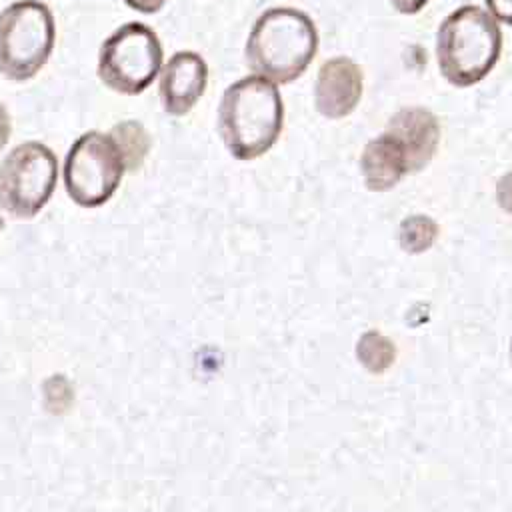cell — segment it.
I'll use <instances>...</instances> for the list:
<instances>
[{"label": "cell", "mask_w": 512, "mask_h": 512, "mask_svg": "<svg viewBox=\"0 0 512 512\" xmlns=\"http://www.w3.org/2000/svg\"><path fill=\"white\" fill-rule=\"evenodd\" d=\"M496 200L500 208L508 214H512V172H506L496 186Z\"/></svg>", "instance_id": "15"}, {"label": "cell", "mask_w": 512, "mask_h": 512, "mask_svg": "<svg viewBox=\"0 0 512 512\" xmlns=\"http://www.w3.org/2000/svg\"><path fill=\"white\" fill-rule=\"evenodd\" d=\"M56 182V154L36 140L18 144L0 164V208L16 218H34L52 198Z\"/></svg>", "instance_id": "7"}, {"label": "cell", "mask_w": 512, "mask_h": 512, "mask_svg": "<svg viewBox=\"0 0 512 512\" xmlns=\"http://www.w3.org/2000/svg\"><path fill=\"white\" fill-rule=\"evenodd\" d=\"M110 136L114 138V142L122 154L126 170H130V172L138 170L150 152V134L144 128V124L136 122V120L118 122L110 130Z\"/></svg>", "instance_id": "12"}, {"label": "cell", "mask_w": 512, "mask_h": 512, "mask_svg": "<svg viewBox=\"0 0 512 512\" xmlns=\"http://www.w3.org/2000/svg\"><path fill=\"white\" fill-rule=\"evenodd\" d=\"M360 170L368 190L384 192L394 188L406 174H410V164L400 142L384 130L364 146Z\"/></svg>", "instance_id": "11"}, {"label": "cell", "mask_w": 512, "mask_h": 512, "mask_svg": "<svg viewBox=\"0 0 512 512\" xmlns=\"http://www.w3.org/2000/svg\"><path fill=\"white\" fill-rule=\"evenodd\" d=\"M316 50L318 30L312 18L298 8L274 6L252 24L244 54L252 74L278 86L300 78Z\"/></svg>", "instance_id": "2"}, {"label": "cell", "mask_w": 512, "mask_h": 512, "mask_svg": "<svg viewBox=\"0 0 512 512\" xmlns=\"http://www.w3.org/2000/svg\"><path fill=\"white\" fill-rule=\"evenodd\" d=\"M164 52L156 32L142 22H126L100 46L98 78L110 90L136 96L160 74Z\"/></svg>", "instance_id": "5"}, {"label": "cell", "mask_w": 512, "mask_h": 512, "mask_svg": "<svg viewBox=\"0 0 512 512\" xmlns=\"http://www.w3.org/2000/svg\"><path fill=\"white\" fill-rule=\"evenodd\" d=\"M56 42L52 10L40 0H16L0 12V74L12 82L34 78Z\"/></svg>", "instance_id": "4"}, {"label": "cell", "mask_w": 512, "mask_h": 512, "mask_svg": "<svg viewBox=\"0 0 512 512\" xmlns=\"http://www.w3.org/2000/svg\"><path fill=\"white\" fill-rule=\"evenodd\" d=\"M364 78L360 66L348 56L328 58L316 76L314 104L330 120L348 116L360 102Z\"/></svg>", "instance_id": "9"}, {"label": "cell", "mask_w": 512, "mask_h": 512, "mask_svg": "<svg viewBox=\"0 0 512 512\" xmlns=\"http://www.w3.org/2000/svg\"><path fill=\"white\" fill-rule=\"evenodd\" d=\"M284 124V102L278 86L250 74L232 82L218 106V134L224 148L242 162L266 154Z\"/></svg>", "instance_id": "1"}, {"label": "cell", "mask_w": 512, "mask_h": 512, "mask_svg": "<svg viewBox=\"0 0 512 512\" xmlns=\"http://www.w3.org/2000/svg\"><path fill=\"white\" fill-rule=\"evenodd\" d=\"M10 134H12V120L6 106L0 102V150L8 144Z\"/></svg>", "instance_id": "19"}, {"label": "cell", "mask_w": 512, "mask_h": 512, "mask_svg": "<svg viewBox=\"0 0 512 512\" xmlns=\"http://www.w3.org/2000/svg\"><path fill=\"white\" fill-rule=\"evenodd\" d=\"M386 132H390L404 148L410 172L422 170L438 152L440 124L428 108L408 106L398 110L390 118Z\"/></svg>", "instance_id": "10"}, {"label": "cell", "mask_w": 512, "mask_h": 512, "mask_svg": "<svg viewBox=\"0 0 512 512\" xmlns=\"http://www.w3.org/2000/svg\"><path fill=\"white\" fill-rule=\"evenodd\" d=\"M208 84V64L192 50L176 52L160 70L158 94L166 114L186 116L202 98Z\"/></svg>", "instance_id": "8"}, {"label": "cell", "mask_w": 512, "mask_h": 512, "mask_svg": "<svg viewBox=\"0 0 512 512\" xmlns=\"http://www.w3.org/2000/svg\"><path fill=\"white\" fill-rule=\"evenodd\" d=\"M486 6L496 20L512 26V0H486Z\"/></svg>", "instance_id": "16"}, {"label": "cell", "mask_w": 512, "mask_h": 512, "mask_svg": "<svg viewBox=\"0 0 512 512\" xmlns=\"http://www.w3.org/2000/svg\"><path fill=\"white\" fill-rule=\"evenodd\" d=\"M126 172L114 138L98 130L84 132L70 146L64 160V186L70 200L82 208L106 204Z\"/></svg>", "instance_id": "6"}, {"label": "cell", "mask_w": 512, "mask_h": 512, "mask_svg": "<svg viewBox=\"0 0 512 512\" xmlns=\"http://www.w3.org/2000/svg\"><path fill=\"white\" fill-rule=\"evenodd\" d=\"M356 356L366 370L380 374L392 366V362L396 358V348L378 330H368L360 336V340L356 344Z\"/></svg>", "instance_id": "13"}, {"label": "cell", "mask_w": 512, "mask_h": 512, "mask_svg": "<svg viewBox=\"0 0 512 512\" xmlns=\"http://www.w3.org/2000/svg\"><path fill=\"white\" fill-rule=\"evenodd\" d=\"M438 238V224L430 216L414 214L402 220L398 230L400 246L410 254H420L428 250Z\"/></svg>", "instance_id": "14"}, {"label": "cell", "mask_w": 512, "mask_h": 512, "mask_svg": "<svg viewBox=\"0 0 512 512\" xmlns=\"http://www.w3.org/2000/svg\"><path fill=\"white\" fill-rule=\"evenodd\" d=\"M502 52L498 20L480 6H462L448 14L436 38L440 74L454 86L466 88L484 80Z\"/></svg>", "instance_id": "3"}, {"label": "cell", "mask_w": 512, "mask_h": 512, "mask_svg": "<svg viewBox=\"0 0 512 512\" xmlns=\"http://www.w3.org/2000/svg\"><path fill=\"white\" fill-rule=\"evenodd\" d=\"M390 2H392V6H394L396 12L406 14V16L418 14V12L428 4V0H390Z\"/></svg>", "instance_id": "18"}, {"label": "cell", "mask_w": 512, "mask_h": 512, "mask_svg": "<svg viewBox=\"0 0 512 512\" xmlns=\"http://www.w3.org/2000/svg\"><path fill=\"white\" fill-rule=\"evenodd\" d=\"M124 4L140 14H156L164 8L166 0H124Z\"/></svg>", "instance_id": "17"}]
</instances>
